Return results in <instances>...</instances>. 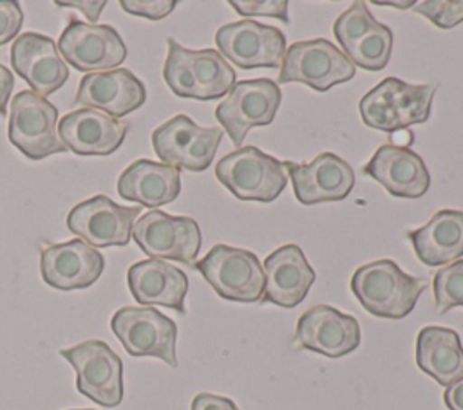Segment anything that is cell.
Here are the masks:
<instances>
[{"label": "cell", "instance_id": "cell-41", "mask_svg": "<svg viewBox=\"0 0 463 410\" xmlns=\"http://www.w3.org/2000/svg\"><path fill=\"white\" fill-rule=\"evenodd\" d=\"M235 410H239V408H235Z\"/></svg>", "mask_w": 463, "mask_h": 410}, {"label": "cell", "instance_id": "cell-29", "mask_svg": "<svg viewBox=\"0 0 463 410\" xmlns=\"http://www.w3.org/2000/svg\"><path fill=\"white\" fill-rule=\"evenodd\" d=\"M166 43H168V52L163 65V78L168 89L179 98L197 99V87L184 56V47L177 43L174 38H168Z\"/></svg>", "mask_w": 463, "mask_h": 410}, {"label": "cell", "instance_id": "cell-34", "mask_svg": "<svg viewBox=\"0 0 463 410\" xmlns=\"http://www.w3.org/2000/svg\"><path fill=\"white\" fill-rule=\"evenodd\" d=\"M119 5L128 14L143 16L148 20H161L174 11L177 2L175 0H121Z\"/></svg>", "mask_w": 463, "mask_h": 410}, {"label": "cell", "instance_id": "cell-8", "mask_svg": "<svg viewBox=\"0 0 463 410\" xmlns=\"http://www.w3.org/2000/svg\"><path fill=\"white\" fill-rule=\"evenodd\" d=\"M110 329L130 356H152L177 367V325L157 309L121 307L112 314Z\"/></svg>", "mask_w": 463, "mask_h": 410}, {"label": "cell", "instance_id": "cell-6", "mask_svg": "<svg viewBox=\"0 0 463 410\" xmlns=\"http://www.w3.org/2000/svg\"><path fill=\"white\" fill-rule=\"evenodd\" d=\"M280 101L282 92L273 79L257 78L237 81L217 105L215 119L239 148L251 128L268 126L273 121Z\"/></svg>", "mask_w": 463, "mask_h": 410}, {"label": "cell", "instance_id": "cell-10", "mask_svg": "<svg viewBox=\"0 0 463 410\" xmlns=\"http://www.w3.org/2000/svg\"><path fill=\"white\" fill-rule=\"evenodd\" d=\"M222 128L199 126L184 114H177L152 132L157 157L174 168L203 172L213 161L221 144Z\"/></svg>", "mask_w": 463, "mask_h": 410}, {"label": "cell", "instance_id": "cell-1", "mask_svg": "<svg viewBox=\"0 0 463 410\" xmlns=\"http://www.w3.org/2000/svg\"><path fill=\"white\" fill-rule=\"evenodd\" d=\"M425 287V278L407 275L389 258L364 264L351 276V291L362 307L387 320L411 314Z\"/></svg>", "mask_w": 463, "mask_h": 410}, {"label": "cell", "instance_id": "cell-33", "mask_svg": "<svg viewBox=\"0 0 463 410\" xmlns=\"http://www.w3.org/2000/svg\"><path fill=\"white\" fill-rule=\"evenodd\" d=\"M230 5L242 16H269L289 23L288 0H230Z\"/></svg>", "mask_w": 463, "mask_h": 410}, {"label": "cell", "instance_id": "cell-5", "mask_svg": "<svg viewBox=\"0 0 463 410\" xmlns=\"http://www.w3.org/2000/svg\"><path fill=\"white\" fill-rule=\"evenodd\" d=\"M356 67L329 40L313 38L295 42L286 49L279 83H304L317 92L353 79Z\"/></svg>", "mask_w": 463, "mask_h": 410}, {"label": "cell", "instance_id": "cell-22", "mask_svg": "<svg viewBox=\"0 0 463 410\" xmlns=\"http://www.w3.org/2000/svg\"><path fill=\"white\" fill-rule=\"evenodd\" d=\"M262 269L266 276L262 302L284 309L297 307L315 282V269L297 244H286L271 251Z\"/></svg>", "mask_w": 463, "mask_h": 410}, {"label": "cell", "instance_id": "cell-12", "mask_svg": "<svg viewBox=\"0 0 463 410\" xmlns=\"http://www.w3.org/2000/svg\"><path fill=\"white\" fill-rule=\"evenodd\" d=\"M215 43L222 58L239 69H277L286 54V34L273 25L253 20L224 23L215 33Z\"/></svg>", "mask_w": 463, "mask_h": 410}, {"label": "cell", "instance_id": "cell-25", "mask_svg": "<svg viewBox=\"0 0 463 410\" xmlns=\"http://www.w3.org/2000/svg\"><path fill=\"white\" fill-rule=\"evenodd\" d=\"M407 238L429 267L456 262L463 256V211L439 210L427 224L409 231Z\"/></svg>", "mask_w": 463, "mask_h": 410}, {"label": "cell", "instance_id": "cell-3", "mask_svg": "<svg viewBox=\"0 0 463 410\" xmlns=\"http://www.w3.org/2000/svg\"><path fill=\"white\" fill-rule=\"evenodd\" d=\"M215 177L241 200H275L288 184L284 163L257 146L226 154L215 166Z\"/></svg>", "mask_w": 463, "mask_h": 410}, {"label": "cell", "instance_id": "cell-15", "mask_svg": "<svg viewBox=\"0 0 463 410\" xmlns=\"http://www.w3.org/2000/svg\"><path fill=\"white\" fill-rule=\"evenodd\" d=\"M295 343L327 358H342L358 349L360 325L354 316L331 305H315L298 318Z\"/></svg>", "mask_w": 463, "mask_h": 410}, {"label": "cell", "instance_id": "cell-24", "mask_svg": "<svg viewBox=\"0 0 463 410\" xmlns=\"http://www.w3.org/2000/svg\"><path fill=\"white\" fill-rule=\"evenodd\" d=\"M179 191V170L150 159H137L130 163L118 179V195L146 208L168 204L177 199Z\"/></svg>", "mask_w": 463, "mask_h": 410}, {"label": "cell", "instance_id": "cell-20", "mask_svg": "<svg viewBox=\"0 0 463 410\" xmlns=\"http://www.w3.org/2000/svg\"><path fill=\"white\" fill-rule=\"evenodd\" d=\"M362 172L392 197L418 199L430 188V175L423 159L409 146H396L392 143L378 146Z\"/></svg>", "mask_w": 463, "mask_h": 410}, {"label": "cell", "instance_id": "cell-32", "mask_svg": "<svg viewBox=\"0 0 463 410\" xmlns=\"http://www.w3.org/2000/svg\"><path fill=\"white\" fill-rule=\"evenodd\" d=\"M412 11L439 29H450L463 22V0H421L414 2Z\"/></svg>", "mask_w": 463, "mask_h": 410}, {"label": "cell", "instance_id": "cell-30", "mask_svg": "<svg viewBox=\"0 0 463 410\" xmlns=\"http://www.w3.org/2000/svg\"><path fill=\"white\" fill-rule=\"evenodd\" d=\"M380 22L374 20L371 11L367 9L365 2H353L349 9H345L333 25L335 38L338 40L342 52L351 47L358 38L367 34L371 29H374Z\"/></svg>", "mask_w": 463, "mask_h": 410}, {"label": "cell", "instance_id": "cell-11", "mask_svg": "<svg viewBox=\"0 0 463 410\" xmlns=\"http://www.w3.org/2000/svg\"><path fill=\"white\" fill-rule=\"evenodd\" d=\"M132 238L145 255L157 260H175L194 266L203 237L190 217H174L159 210L146 211L134 222Z\"/></svg>", "mask_w": 463, "mask_h": 410}, {"label": "cell", "instance_id": "cell-37", "mask_svg": "<svg viewBox=\"0 0 463 410\" xmlns=\"http://www.w3.org/2000/svg\"><path fill=\"white\" fill-rule=\"evenodd\" d=\"M58 7H71V9H80L90 23H96L99 13L107 5V0H96V2H85V0H72V2H54Z\"/></svg>", "mask_w": 463, "mask_h": 410}, {"label": "cell", "instance_id": "cell-19", "mask_svg": "<svg viewBox=\"0 0 463 410\" xmlns=\"http://www.w3.org/2000/svg\"><path fill=\"white\" fill-rule=\"evenodd\" d=\"M128 123L96 108H76L58 123V137L76 155H110L125 141Z\"/></svg>", "mask_w": 463, "mask_h": 410}, {"label": "cell", "instance_id": "cell-2", "mask_svg": "<svg viewBox=\"0 0 463 410\" xmlns=\"http://www.w3.org/2000/svg\"><path fill=\"white\" fill-rule=\"evenodd\" d=\"M436 90V83L412 85L389 76L362 96L358 110L369 128L387 134L407 130L430 117Z\"/></svg>", "mask_w": 463, "mask_h": 410}, {"label": "cell", "instance_id": "cell-35", "mask_svg": "<svg viewBox=\"0 0 463 410\" xmlns=\"http://www.w3.org/2000/svg\"><path fill=\"white\" fill-rule=\"evenodd\" d=\"M24 22V13L18 2L14 0H0V45L11 42Z\"/></svg>", "mask_w": 463, "mask_h": 410}, {"label": "cell", "instance_id": "cell-31", "mask_svg": "<svg viewBox=\"0 0 463 410\" xmlns=\"http://www.w3.org/2000/svg\"><path fill=\"white\" fill-rule=\"evenodd\" d=\"M432 291L438 312L463 305V258L441 267L432 278Z\"/></svg>", "mask_w": 463, "mask_h": 410}, {"label": "cell", "instance_id": "cell-4", "mask_svg": "<svg viewBox=\"0 0 463 410\" xmlns=\"http://www.w3.org/2000/svg\"><path fill=\"white\" fill-rule=\"evenodd\" d=\"M194 267L221 298L244 303L262 302L266 276L255 253L215 244Z\"/></svg>", "mask_w": 463, "mask_h": 410}, {"label": "cell", "instance_id": "cell-7", "mask_svg": "<svg viewBox=\"0 0 463 410\" xmlns=\"http://www.w3.org/2000/svg\"><path fill=\"white\" fill-rule=\"evenodd\" d=\"M9 141L33 161L67 150L58 137L56 107L33 90H20L13 96Z\"/></svg>", "mask_w": 463, "mask_h": 410}, {"label": "cell", "instance_id": "cell-9", "mask_svg": "<svg viewBox=\"0 0 463 410\" xmlns=\"http://www.w3.org/2000/svg\"><path fill=\"white\" fill-rule=\"evenodd\" d=\"M60 354L76 370V388L94 403L114 408L123 399L121 358L101 340H87Z\"/></svg>", "mask_w": 463, "mask_h": 410}, {"label": "cell", "instance_id": "cell-39", "mask_svg": "<svg viewBox=\"0 0 463 410\" xmlns=\"http://www.w3.org/2000/svg\"><path fill=\"white\" fill-rule=\"evenodd\" d=\"M443 401L449 410H463V377L445 388Z\"/></svg>", "mask_w": 463, "mask_h": 410}, {"label": "cell", "instance_id": "cell-16", "mask_svg": "<svg viewBox=\"0 0 463 410\" xmlns=\"http://www.w3.org/2000/svg\"><path fill=\"white\" fill-rule=\"evenodd\" d=\"M284 168L300 204L344 200L354 186V170L333 152H322L311 163L286 161Z\"/></svg>", "mask_w": 463, "mask_h": 410}, {"label": "cell", "instance_id": "cell-36", "mask_svg": "<svg viewBox=\"0 0 463 410\" xmlns=\"http://www.w3.org/2000/svg\"><path fill=\"white\" fill-rule=\"evenodd\" d=\"M237 405L224 396L201 392L192 401V410H235Z\"/></svg>", "mask_w": 463, "mask_h": 410}, {"label": "cell", "instance_id": "cell-13", "mask_svg": "<svg viewBox=\"0 0 463 410\" xmlns=\"http://www.w3.org/2000/svg\"><path fill=\"white\" fill-rule=\"evenodd\" d=\"M63 61L81 72H107L121 65L127 47L112 25L87 23L72 18L58 40Z\"/></svg>", "mask_w": 463, "mask_h": 410}, {"label": "cell", "instance_id": "cell-23", "mask_svg": "<svg viewBox=\"0 0 463 410\" xmlns=\"http://www.w3.org/2000/svg\"><path fill=\"white\" fill-rule=\"evenodd\" d=\"M127 284L134 300L141 305H163L181 314L184 309V296L188 293V278L179 267L146 258L136 262L127 271Z\"/></svg>", "mask_w": 463, "mask_h": 410}, {"label": "cell", "instance_id": "cell-17", "mask_svg": "<svg viewBox=\"0 0 463 410\" xmlns=\"http://www.w3.org/2000/svg\"><path fill=\"white\" fill-rule=\"evenodd\" d=\"M11 65L42 98L61 89L69 78V67L58 52L56 42L40 33H24L14 38Z\"/></svg>", "mask_w": 463, "mask_h": 410}, {"label": "cell", "instance_id": "cell-21", "mask_svg": "<svg viewBox=\"0 0 463 410\" xmlns=\"http://www.w3.org/2000/svg\"><path fill=\"white\" fill-rule=\"evenodd\" d=\"M145 101V83L128 69L85 74L76 94L78 105L101 110L116 119L137 110Z\"/></svg>", "mask_w": 463, "mask_h": 410}, {"label": "cell", "instance_id": "cell-26", "mask_svg": "<svg viewBox=\"0 0 463 410\" xmlns=\"http://www.w3.org/2000/svg\"><path fill=\"white\" fill-rule=\"evenodd\" d=\"M416 365L443 387L461 379L463 347L459 334L447 327H423L416 338Z\"/></svg>", "mask_w": 463, "mask_h": 410}, {"label": "cell", "instance_id": "cell-14", "mask_svg": "<svg viewBox=\"0 0 463 410\" xmlns=\"http://www.w3.org/2000/svg\"><path fill=\"white\" fill-rule=\"evenodd\" d=\"M139 211V206H121L107 195H94L69 211L67 228L92 247L127 246Z\"/></svg>", "mask_w": 463, "mask_h": 410}, {"label": "cell", "instance_id": "cell-38", "mask_svg": "<svg viewBox=\"0 0 463 410\" xmlns=\"http://www.w3.org/2000/svg\"><path fill=\"white\" fill-rule=\"evenodd\" d=\"M13 85H14L13 72L0 63V116H5L7 112V101L11 98Z\"/></svg>", "mask_w": 463, "mask_h": 410}, {"label": "cell", "instance_id": "cell-40", "mask_svg": "<svg viewBox=\"0 0 463 410\" xmlns=\"http://www.w3.org/2000/svg\"><path fill=\"white\" fill-rule=\"evenodd\" d=\"M376 5H391V7H398V9H412L414 0H407V2H374Z\"/></svg>", "mask_w": 463, "mask_h": 410}, {"label": "cell", "instance_id": "cell-27", "mask_svg": "<svg viewBox=\"0 0 463 410\" xmlns=\"http://www.w3.org/2000/svg\"><path fill=\"white\" fill-rule=\"evenodd\" d=\"M184 56L190 65L197 87V99L208 101L222 98L235 85V70L215 49L192 51L184 47Z\"/></svg>", "mask_w": 463, "mask_h": 410}, {"label": "cell", "instance_id": "cell-18", "mask_svg": "<svg viewBox=\"0 0 463 410\" xmlns=\"http://www.w3.org/2000/svg\"><path fill=\"white\" fill-rule=\"evenodd\" d=\"M103 269V255L80 238L51 244L40 255L43 282L60 291L85 289L101 276Z\"/></svg>", "mask_w": 463, "mask_h": 410}, {"label": "cell", "instance_id": "cell-28", "mask_svg": "<svg viewBox=\"0 0 463 410\" xmlns=\"http://www.w3.org/2000/svg\"><path fill=\"white\" fill-rule=\"evenodd\" d=\"M391 51L392 31L387 25L378 23L367 34L358 38L351 47H347L344 54L354 67L365 70H382L389 63Z\"/></svg>", "mask_w": 463, "mask_h": 410}]
</instances>
